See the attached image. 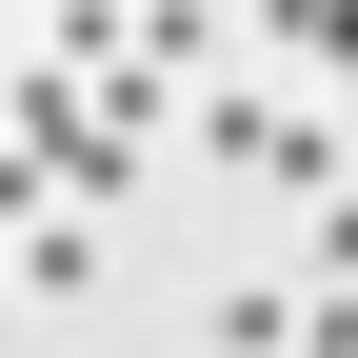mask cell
<instances>
[{"label": "cell", "instance_id": "277c9868", "mask_svg": "<svg viewBox=\"0 0 358 358\" xmlns=\"http://www.w3.org/2000/svg\"><path fill=\"white\" fill-rule=\"evenodd\" d=\"M120 60H159V80L219 60V0H120Z\"/></svg>", "mask_w": 358, "mask_h": 358}, {"label": "cell", "instance_id": "8992f818", "mask_svg": "<svg viewBox=\"0 0 358 358\" xmlns=\"http://www.w3.org/2000/svg\"><path fill=\"white\" fill-rule=\"evenodd\" d=\"M299 358H358V299H338V279L299 299Z\"/></svg>", "mask_w": 358, "mask_h": 358}, {"label": "cell", "instance_id": "3957f363", "mask_svg": "<svg viewBox=\"0 0 358 358\" xmlns=\"http://www.w3.org/2000/svg\"><path fill=\"white\" fill-rule=\"evenodd\" d=\"M259 40H279V60H319L338 100H358V0H259Z\"/></svg>", "mask_w": 358, "mask_h": 358}, {"label": "cell", "instance_id": "6da1fadb", "mask_svg": "<svg viewBox=\"0 0 358 358\" xmlns=\"http://www.w3.org/2000/svg\"><path fill=\"white\" fill-rule=\"evenodd\" d=\"M199 140H219V159H259L279 199H338V179H358V159H338V120H319V100H259V80H219Z\"/></svg>", "mask_w": 358, "mask_h": 358}, {"label": "cell", "instance_id": "7a4b0ae2", "mask_svg": "<svg viewBox=\"0 0 358 358\" xmlns=\"http://www.w3.org/2000/svg\"><path fill=\"white\" fill-rule=\"evenodd\" d=\"M0 259H20L40 299H80V279H100V219H80V199H40V219H20V239H0Z\"/></svg>", "mask_w": 358, "mask_h": 358}, {"label": "cell", "instance_id": "5b68a950", "mask_svg": "<svg viewBox=\"0 0 358 358\" xmlns=\"http://www.w3.org/2000/svg\"><path fill=\"white\" fill-rule=\"evenodd\" d=\"M299 239H319V279L358 299V179H338V199H299Z\"/></svg>", "mask_w": 358, "mask_h": 358}]
</instances>
